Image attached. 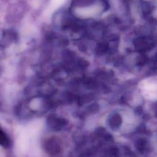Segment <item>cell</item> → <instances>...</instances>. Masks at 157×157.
Masks as SVG:
<instances>
[{"label": "cell", "instance_id": "cell-1", "mask_svg": "<svg viewBox=\"0 0 157 157\" xmlns=\"http://www.w3.org/2000/svg\"><path fill=\"white\" fill-rule=\"evenodd\" d=\"M9 140L6 134L0 129V145L2 146H7L8 145Z\"/></svg>", "mask_w": 157, "mask_h": 157}]
</instances>
